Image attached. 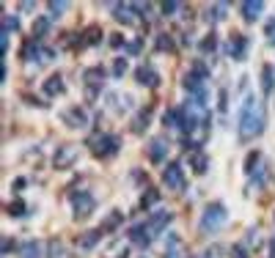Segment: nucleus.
<instances>
[{
	"label": "nucleus",
	"instance_id": "5",
	"mask_svg": "<svg viewBox=\"0 0 275 258\" xmlns=\"http://www.w3.org/2000/svg\"><path fill=\"white\" fill-rule=\"evenodd\" d=\"M162 181H165V187H171V190H185L187 179L182 173V162H171V165L162 171Z\"/></svg>",
	"mask_w": 275,
	"mask_h": 258
},
{
	"label": "nucleus",
	"instance_id": "28",
	"mask_svg": "<svg viewBox=\"0 0 275 258\" xmlns=\"http://www.w3.org/2000/svg\"><path fill=\"white\" fill-rule=\"evenodd\" d=\"M157 201H160V192H157V190H149V192L143 195V201H140V209H151V203H157Z\"/></svg>",
	"mask_w": 275,
	"mask_h": 258
},
{
	"label": "nucleus",
	"instance_id": "45",
	"mask_svg": "<svg viewBox=\"0 0 275 258\" xmlns=\"http://www.w3.org/2000/svg\"><path fill=\"white\" fill-rule=\"evenodd\" d=\"M110 44H113V47H121V44H124V39H121V36H119V33H116V36H113V39H110Z\"/></svg>",
	"mask_w": 275,
	"mask_h": 258
},
{
	"label": "nucleus",
	"instance_id": "15",
	"mask_svg": "<svg viewBox=\"0 0 275 258\" xmlns=\"http://www.w3.org/2000/svg\"><path fill=\"white\" fill-rule=\"evenodd\" d=\"M132 11H135V9H132V6H127V3L113 6V17L121 22V25H132V22H135L138 14H132Z\"/></svg>",
	"mask_w": 275,
	"mask_h": 258
},
{
	"label": "nucleus",
	"instance_id": "41",
	"mask_svg": "<svg viewBox=\"0 0 275 258\" xmlns=\"http://www.w3.org/2000/svg\"><path fill=\"white\" fill-rule=\"evenodd\" d=\"M140 50H143V42H140V39H135V42L127 44V52H130V55H135V52H140Z\"/></svg>",
	"mask_w": 275,
	"mask_h": 258
},
{
	"label": "nucleus",
	"instance_id": "13",
	"mask_svg": "<svg viewBox=\"0 0 275 258\" xmlns=\"http://www.w3.org/2000/svg\"><path fill=\"white\" fill-rule=\"evenodd\" d=\"M248 39L245 36H234L229 42V55L234 58V61H242V58H248Z\"/></svg>",
	"mask_w": 275,
	"mask_h": 258
},
{
	"label": "nucleus",
	"instance_id": "36",
	"mask_svg": "<svg viewBox=\"0 0 275 258\" xmlns=\"http://www.w3.org/2000/svg\"><path fill=\"white\" fill-rule=\"evenodd\" d=\"M25 203H22V201H14V203H11V206H9V214L11 217H20V214H25Z\"/></svg>",
	"mask_w": 275,
	"mask_h": 258
},
{
	"label": "nucleus",
	"instance_id": "32",
	"mask_svg": "<svg viewBox=\"0 0 275 258\" xmlns=\"http://www.w3.org/2000/svg\"><path fill=\"white\" fill-rule=\"evenodd\" d=\"M229 14V3H215L212 6V20H223Z\"/></svg>",
	"mask_w": 275,
	"mask_h": 258
},
{
	"label": "nucleus",
	"instance_id": "27",
	"mask_svg": "<svg viewBox=\"0 0 275 258\" xmlns=\"http://www.w3.org/2000/svg\"><path fill=\"white\" fill-rule=\"evenodd\" d=\"M165 258H179V236H176V233L168 236V253H165Z\"/></svg>",
	"mask_w": 275,
	"mask_h": 258
},
{
	"label": "nucleus",
	"instance_id": "33",
	"mask_svg": "<svg viewBox=\"0 0 275 258\" xmlns=\"http://www.w3.org/2000/svg\"><path fill=\"white\" fill-rule=\"evenodd\" d=\"M193 74H198V77H201L204 83H207V77H209V69L204 66L201 61H196V63H193Z\"/></svg>",
	"mask_w": 275,
	"mask_h": 258
},
{
	"label": "nucleus",
	"instance_id": "2",
	"mask_svg": "<svg viewBox=\"0 0 275 258\" xmlns=\"http://www.w3.org/2000/svg\"><path fill=\"white\" fill-rule=\"evenodd\" d=\"M226 220H229V209L215 201V203H209L201 214V231L204 233H218L220 228L226 225Z\"/></svg>",
	"mask_w": 275,
	"mask_h": 258
},
{
	"label": "nucleus",
	"instance_id": "1",
	"mask_svg": "<svg viewBox=\"0 0 275 258\" xmlns=\"http://www.w3.org/2000/svg\"><path fill=\"white\" fill-rule=\"evenodd\" d=\"M267 126V110L256 96H245L242 113H239V140H253Z\"/></svg>",
	"mask_w": 275,
	"mask_h": 258
},
{
	"label": "nucleus",
	"instance_id": "6",
	"mask_svg": "<svg viewBox=\"0 0 275 258\" xmlns=\"http://www.w3.org/2000/svg\"><path fill=\"white\" fill-rule=\"evenodd\" d=\"M245 173H248L256 184L264 181V154H261V151H253V154L245 160Z\"/></svg>",
	"mask_w": 275,
	"mask_h": 258
},
{
	"label": "nucleus",
	"instance_id": "22",
	"mask_svg": "<svg viewBox=\"0 0 275 258\" xmlns=\"http://www.w3.org/2000/svg\"><path fill=\"white\" fill-rule=\"evenodd\" d=\"M154 47H157V52H176V44H173V39H171V33H160L157 36V42H154Z\"/></svg>",
	"mask_w": 275,
	"mask_h": 258
},
{
	"label": "nucleus",
	"instance_id": "46",
	"mask_svg": "<svg viewBox=\"0 0 275 258\" xmlns=\"http://www.w3.org/2000/svg\"><path fill=\"white\" fill-rule=\"evenodd\" d=\"M11 247H14V242H11V239H3V253H9Z\"/></svg>",
	"mask_w": 275,
	"mask_h": 258
},
{
	"label": "nucleus",
	"instance_id": "31",
	"mask_svg": "<svg viewBox=\"0 0 275 258\" xmlns=\"http://www.w3.org/2000/svg\"><path fill=\"white\" fill-rule=\"evenodd\" d=\"M160 9H162V14H165V17H173L179 9H182V3H173V0H165V3L160 6Z\"/></svg>",
	"mask_w": 275,
	"mask_h": 258
},
{
	"label": "nucleus",
	"instance_id": "43",
	"mask_svg": "<svg viewBox=\"0 0 275 258\" xmlns=\"http://www.w3.org/2000/svg\"><path fill=\"white\" fill-rule=\"evenodd\" d=\"M6 50H9V33H3V36H0V52L6 55Z\"/></svg>",
	"mask_w": 275,
	"mask_h": 258
},
{
	"label": "nucleus",
	"instance_id": "39",
	"mask_svg": "<svg viewBox=\"0 0 275 258\" xmlns=\"http://www.w3.org/2000/svg\"><path fill=\"white\" fill-rule=\"evenodd\" d=\"M250 253L245 250V244H234L231 247V258H248Z\"/></svg>",
	"mask_w": 275,
	"mask_h": 258
},
{
	"label": "nucleus",
	"instance_id": "19",
	"mask_svg": "<svg viewBox=\"0 0 275 258\" xmlns=\"http://www.w3.org/2000/svg\"><path fill=\"white\" fill-rule=\"evenodd\" d=\"M149 118H151V107H143V110L135 115V121H132V132H135V135H143L146 129H149Z\"/></svg>",
	"mask_w": 275,
	"mask_h": 258
},
{
	"label": "nucleus",
	"instance_id": "44",
	"mask_svg": "<svg viewBox=\"0 0 275 258\" xmlns=\"http://www.w3.org/2000/svg\"><path fill=\"white\" fill-rule=\"evenodd\" d=\"M229 107V96H226V88L220 91V110H226Z\"/></svg>",
	"mask_w": 275,
	"mask_h": 258
},
{
	"label": "nucleus",
	"instance_id": "8",
	"mask_svg": "<svg viewBox=\"0 0 275 258\" xmlns=\"http://www.w3.org/2000/svg\"><path fill=\"white\" fill-rule=\"evenodd\" d=\"M74 160H77V151H74L72 146H61V149L55 151V157H52V165H55L58 171H63V168H69Z\"/></svg>",
	"mask_w": 275,
	"mask_h": 258
},
{
	"label": "nucleus",
	"instance_id": "16",
	"mask_svg": "<svg viewBox=\"0 0 275 258\" xmlns=\"http://www.w3.org/2000/svg\"><path fill=\"white\" fill-rule=\"evenodd\" d=\"M63 91H66V85H63L61 74H52V77L44 80V93H47V96H61Z\"/></svg>",
	"mask_w": 275,
	"mask_h": 258
},
{
	"label": "nucleus",
	"instance_id": "23",
	"mask_svg": "<svg viewBox=\"0 0 275 258\" xmlns=\"http://www.w3.org/2000/svg\"><path fill=\"white\" fill-rule=\"evenodd\" d=\"M105 80V69L102 66H94V69H85V85H102Z\"/></svg>",
	"mask_w": 275,
	"mask_h": 258
},
{
	"label": "nucleus",
	"instance_id": "7",
	"mask_svg": "<svg viewBox=\"0 0 275 258\" xmlns=\"http://www.w3.org/2000/svg\"><path fill=\"white\" fill-rule=\"evenodd\" d=\"M173 220V214L171 212H165V209H160V212H154L149 217V222H146V228H149V233L151 236H157V233H162L168 228V222Z\"/></svg>",
	"mask_w": 275,
	"mask_h": 258
},
{
	"label": "nucleus",
	"instance_id": "42",
	"mask_svg": "<svg viewBox=\"0 0 275 258\" xmlns=\"http://www.w3.org/2000/svg\"><path fill=\"white\" fill-rule=\"evenodd\" d=\"M215 50V36H207V42H201V52H212Z\"/></svg>",
	"mask_w": 275,
	"mask_h": 258
},
{
	"label": "nucleus",
	"instance_id": "17",
	"mask_svg": "<svg viewBox=\"0 0 275 258\" xmlns=\"http://www.w3.org/2000/svg\"><path fill=\"white\" fill-rule=\"evenodd\" d=\"M261 11H264V3L261 0H250V3H242V17L248 22H256L261 17Z\"/></svg>",
	"mask_w": 275,
	"mask_h": 258
},
{
	"label": "nucleus",
	"instance_id": "14",
	"mask_svg": "<svg viewBox=\"0 0 275 258\" xmlns=\"http://www.w3.org/2000/svg\"><path fill=\"white\" fill-rule=\"evenodd\" d=\"M168 157V140H162V138H154L149 143V160L151 162H162Z\"/></svg>",
	"mask_w": 275,
	"mask_h": 258
},
{
	"label": "nucleus",
	"instance_id": "10",
	"mask_svg": "<svg viewBox=\"0 0 275 258\" xmlns=\"http://www.w3.org/2000/svg\"><path fill=\"white\" fill-rule=\"evenodd\" d=\"M99 42H102V31H99V28H85L77 39H69V44H74V47H91V44H99Z\"/></svg>",
	"mask_w": 275,
	"mask_h": 258
},
{
	"label": "nucleus",
	"instance_id": "38",
	"mask_svg": "<svg viewBox=\"0 0 275 258\" xmlns=\"http://www.w3.org/2000/svg\"><path fill=\"white\" fill-rule=\"evenodd\" d=\"M55 61V50H47V47H42V55H39V63H50Z\"/></svg>",
	"mask_w": 275,
	"mask_h": 258
},
{
	"label": "nucleus",
	"instance_id": "3",
	"mask_svg": "<svg viewBox=\"0 0 275 258\" xmlns=\"http://www.w3.org/2000/svg\"><path fill=\"white\" fill-rule=\"evenodd\" d=\"M88 149L94 151L97 157H110L121 149V138L119 135H105V132H97L88 138Z\"/></svg>",
	"mask_w": 275,
	"mask_h": 258
},
{
	"label": "nucleus",
	"instance_id": "12",
	"mask_svg": "<svg viewBox=\"0 0 275 258\" xmlns=\"http://www.w3.org/2000/svg\"><path fill=\"white\" fill-rule=\"evenodd\" d=\"M135 80L140 85H146V88H157V85H160V74H157L151 66H138L135 69Z\"/></svg>",
	"mask_w": 275,
	"mask_h": 258
},
{
	"label": "nucleus",
	"instance_id": "25",
	"mask_svg": "<svg viewBox=\"0 0 275 258\" xmlns=\"http://www.w3.org/2000/svg\"><path fill=\"white\" fill-rule=\"evenodd\" d=\"M121 222H124V214L121 212H110L108 217H105V222H102V231H113V228H119Z\"/></svg>",
	"mask_w": 275,
	"mask_h": 258
},
{
	"label": "nucleus",
	"instance_id": "34",
	"mask_svg": "<svg viewBox=\"0 0 275 258\" xmlns=\"http://www.w3.org/2000/svg\"><path fill=\"white\" fill-rule=\"evenodd\" d=\"M124 72H127V58H116V61H113V74H116V77H121Z\"/></svg>",
	"mask_w": 275,
	"mask_h": 258
},
{
	"label": "nucleus",
	"instance_id": "18",
	"mask_svg": "<svg viewBox=\"0 0 275 258\" xmlns=\"http://www.w3.org/2000/svg\"><path fill=\"white\" fill-rule=\"evenodd\" d=\"M102 228H97V231H88V233H83V236L77 239V247L80 250H91V247H97L99 244V239H102Z\"/></svg>",
	"mask_w": 275,
	"mask_h": 258
},
{
	"label": "nucleus",
	"instance_id": "21",
	"mask_svg": "<svg viewBox=\"0 0 275 258\" xmlns=\"http://www.w3.org/2000/svg\"><path fill=\"white\" fill-rule=\"evenodd\" d=\"M190 168H193V173H204L209 168V157L201 154V151H193L190 154Z\"/></svg>",
	"mask_w": 275,
	"mask_h": 258
},
{
	"label": "nucleus",
	"instance_id": "11",
	"mask_svg": "<svg viewBox=\"0 0 275 258\" xmlns=\"http://www.w3.org/2000/svg\"><path fill=\"white\" fill-rule=\"evenodd\" d=\"M63 121H66L69 126H74V129H83L85 124H88V115H85L83 107H69V110H63Z\"/></svg>",
	"mask_w": 275,
	"mask_h": 258
},
{
	"label": "nucleus",
	"instance_id": "26",
	"mask_svg": "<svg viewBox=\"0 0 275 258\" xmlns=\"http://www.w3.org/2000/svg\"><path fill=\"white\" fill-rule=\"evenodd\" d=\"M272 85H275V72H272L270 66H264V69H261V91L270 93Z\"/></svg>",
	"mask_w": 275,
	"mask_h": 258
},
{
	"label": "nucleus",
	"instance_id": "37",
	"mask_svg": "<svg viewBox=\"0 0 275 258\" xmlns=\"http://www.w3.org/2000/svg\"><path fill=\"white\" fill-rule=\"evenodd\" d=\"M20 28V22L14 20V17H6L3 20V33H11V31H17Z\"/></svg>",
	"mask_w": 275,
	"mask_h": 258
},
{
	"label": "nucleus",
	"instance_id": "24",
	"mask_svg": "<svg viewBox=\"0 0 275 258\" xmlns=\"http://www.w3.org/2000/svg\"><path fill=\"white\" fill-rule=\"evenodd\" d=\"M47 31H50V17H42V20L33 22V39H36V42L47 36Z\"/></svg>",
	"mask_w": 275,
	"mask_h": 258
},
{
	"label": "nucleus",
	"instance_id": "20",
	"mask_svg": "<svg viewBox=\"0 0 275 258\" xmlns=\"http://www.w3.org/2000/svg\"><path fill=\"white\" fill-rule=\"evenodd\" d=\"M39 55H42V44H39L36 39H31V42L22 44V58H25V61L39 63Z\"/></svg>",
	"mask_w": 275,
	"mask_h": 258
},
{
	"label": "nucleus",
	"instance_id": "4",
	"mask_svg": "<svg viewBox=\"0 0 275 258\" xmlns=\"http://www.w3.org/2000/svg\"><path fill=\"white\" fill-rule=\"evenodd\" d=\"M94 209H97V201H94L91 192H85V190L72 192V214H74V220H85Z\"/></svg>",
	"mask_w": 275,
	"mask_h": 258
},
{
	"label": "nucleus",
	"instance_id": "29",
	"mask_svg": "<svg viewBox=\"0 0 275 258\" xmlns=\"http://www.w3.org/2000/svg\"><path fill=\"white\" fill-rule=\"evenodd\" d=\"M66 9H69V3H63V0H52V3H50L52 17H63V14H66Z\"/></svg>",
	"mask_w": 275,
	"mask_h": 258
},
{
	"label": "nucleus",
	"instance_id": "40",
	"mask_svg": "<svg viewBox=\"0 0 275 258\" xmlns=\"http://www.w3.org/2000/svg\"><path fill=\"white\" fill-rule=\"evenodd\" d=\"M267 42H270V44H275V17H272V20L270 22H267Z\"/></svg>",
	"mask_w": 275,
	"mask_h": 258
},
{
	"label": "nucleus",
	"instance_id": "35",
	"mask_svg": "<svg viewBox=\"0 0 275 258\" xmlns=\"http://www.w3.org/2000/svg\"><path fill=\"white\" fill-rule=\"evenodd\" d=\"M50 258H66V253H63V244H61V242H50Z\"/></svg>",
	"mask_w": 275,
	"mask_h": 258
},
{
	"label": "nucleus",
	"instance_id": "30",
	"mask_svg": "<svg viewBox=\"0 0 275 258\" xmlns=\"http://www.w3.org/2000/svg\"><path fill=\"white\" fill-rule=\"evenodd\" d=\"M25 258H42V244L39 242L25 244Z\"/></svg>",
	"mask_w": 275,
	"mask_h": 258
},
{
	"label": "nucleus",
	"instance_id": "9",
	"mask_svg": "<svg viewBox=\"0 0 275 258\" xmlns=\"http://www.w3.org/2000/svg\"><path fill=\"white\" fill-rule=\"evenodd\" d=\"M127 236H130V242L138 244V247H149L151 239H154V236L149 233V228H146V222H143V225H132L130 231H127Z\"/></svg>",
	"mask_w": 275,
	"mask_h": 258
}]
</instances>
